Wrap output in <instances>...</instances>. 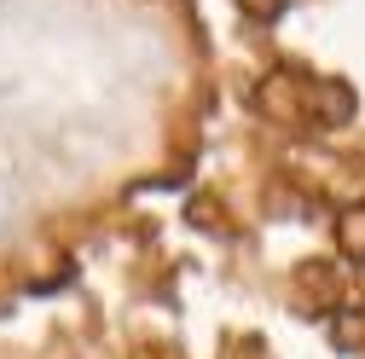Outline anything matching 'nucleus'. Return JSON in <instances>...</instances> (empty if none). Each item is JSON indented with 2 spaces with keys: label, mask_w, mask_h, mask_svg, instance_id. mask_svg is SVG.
Wrapping results in <instances>:
<instances>
[{
  "label": "nucleus",
  "mask_w": 365,
  "mask_h": 359,
  "mask_svg": "<svg viewBox=\"0 0 365 359\" xmlns=\"http://www.w3.org/2000/svg\"><path fill=\"white\" fill-rule=\"evenodd\" d=\"M12 220H18V180L0 168V238L12 232Z\"/></svg>",
  "instance_id": "1"
}]
</instances>
